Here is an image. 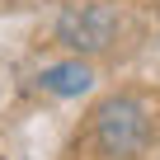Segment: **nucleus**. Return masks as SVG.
<instances>
[{"label":"nucleus","instance_id":"nucleus-1","mask_svg":"<svg viewBox=\"0 0 160 160\" xmlns=\"http://www.w3.org/2000/svg\"><path fill=\"white\" fill-rule=\"evenodd\" d=\"M160 137V118H155V99L141 90H118L104 94L90 108V127L85 141L99 160H137L155 146Z\"/></svg>","mask_w":160,"mask_h":160},{"label":"nucleus","instance_id":"nucleus-2","mask_svg":"<svg viewBox=\"0 0 160 160\" xmlns=\"http://www.w3.org/2000/svg\"><path fill=\"white\" fill-rule=\"evenodd\" d=\"M127 33V14L113 5H66L52 24L57 47L75 52V57H94V52H113Z\"/></svg>","mask_w":160,"mask_h":160},{"label":"nucleus","instance_id":"nucleus-3","mask_svg":"<svg viewBox=\"0 0 160 160\" xmlns=\"http://www.w3.org/2000/svg\"><path fill=\"white\" fill-rule=\"evenodd\" d=\"M33 90L47 94V99H80L94 90V66L85 57H66V61H52L33 75Z\"/></svg>","mask_w":160,"mask_h":160},{"label":"nucleus","instance_id":"nucleus-4","mask_svg":"<svg viewBox=\"0 0 160 160\" xmlns=\"http://www.w3.org/2000/svg\"><path fill=\"white\" fill-rule=\"evenodd\" d=\"M155 42H160V38H155Z\"/></svg>","mask_w":160,"mask_h":160}]
</instances>
